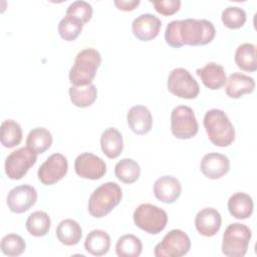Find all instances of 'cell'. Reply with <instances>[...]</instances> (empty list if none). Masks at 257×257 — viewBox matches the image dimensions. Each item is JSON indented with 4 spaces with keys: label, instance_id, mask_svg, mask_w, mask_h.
<instances>
[{
    "label": "cell",
    "instance_id": "cell-1",
    "mask_svg": "<svg viewBox=\"0 0 257 257\" xmlns=\"http://www.w3.org/2000/svg\"><path fill=\"white\" fill-rule=\"evenodd\" d=\"M215 34L216 29L211 21L188 18L171 21L165 31V40L174 48L184 45L200 46L210 43Z\"/></svg>",
    "mask_w": 257,
    "mask_h": 257
},
{
    "label": "cell",
    "instance_id": "cell-2",
    "mask_svg": "<svg viewBox=\"0 0 257 257\" xmlns=\"http://www.w3.org/2000/svg\"><path fill=\"white\" fill-rule=\"evenodd\" d=\"M204 127L210 142L217 147H228L235 140V128L224 110L212 108L205 113Z\"/></svg>",
    "mask_w": 257,
    "mask_h": 257
},
{
    "label": "cell",
    "instance_id": "cell-3",
    "mask_svg": "<svg viewBox=\"0 0 257 257\" xmlns=\"http://www.w3.org/2000/svg\"><path fill=\"white\" fill-rule=\"evenodd\" d=\"M100 63L101 55L96 49L85 48L80 50L69 70V81L76 86L91 84Z\"/></svg>",
    "mask_w": 257,
    "mask_h": 257
},
{
    "label": "cell",
    "instance_id": "cell-4",
    "mask_svg": "<svg viewBox=\"0 0 257 257\" xmlns=\"http://www.w3.org/2000/svg\"><path fill=\"white\" fill-rule=\"evenodd\" d=\"M122 198L120 187L114 182H107L97 187L88 199L87 209L94 218H101L115 208Z\"/></svg>",
    "mask_w": 257,
    "mask_h": 257
},
{
    "label": "cell",
    "instance_id": "cell-5",
    "mask_svg": "<svg viewBox=\"0 0 257 257\" xmlns=\"http://www.w3.org/2000/svg\"><path fill=\"white\" fill-rule=\"evenodd\" d=\"M251 230L241 223L230 224L224 234L222 242V252L228 257H243L247 253L251 240Z\"/></svg>",
    "mask_w": 257,
    "mask_h": 257
},
{
    "label": "cell",
    "instance_id": "cell-6",
    "mask_svg": "<svg viewBox=\"0 0 257 257\" xmlns=\"http://www.w3.org/2000/svg\"><path fill=\"white\" fill-rule=\"evenodd\" d=\"M133 219L137 227L152 235L161 233L168 223L166 211L153 204H141L135 210Z\"/></svg>",
    "mask_w": 257,
    "mask_h": 257
},
{
    "label": "cell",
    "instance_id": "cell-7",
    "mask_svg": "<svg viewBox=\"0 0 257 257\" xmlns=\"http://www.w3.org/2000/svg\"><path fill=\"white\" fill-rule=\"evenodd\" d=\"M199 124L194 110L187 105L176 106L171 113V132L180 140H189L197 135Z\"/></svg>",
    "mask_w": 257,
    "mask_h": 257
},
{
    "label": "cell",
    "instance_id": "cell-8",
    "mask_svg": "<svg viewBox=\"0 0 257 257\" xmlns=\"http://www.w3.org/2000/svg\"><path fill=\"white\" fill-rule=\"evenodd\" d=\"M167 86L171 93L186 99L196 98L200 92V86L197 80L189 70L183 67L175 68L170 72Z\"/></svg>",
    "mask_w": 257,
    "mask_h": 257
},
{
    "label": "cell",
    "instance_id": "cell-9",
    "mask_svg": "<svg viewBox=\"0 0 257 257\" xmlns=\"http://www.w3.org/2000/svg\"><path fill=\"white\" fill-rule=\"evenodd\" d=\"M190 249L191 240L189 236L180 229H173L155 246L154 254L157 257H181L186 255Z\"/></svg>",
    "mask_w": 257,
    "mask_h": 257
},
{
    "label": "cell",
    "instance_id": "cell-10",
    "mask_svg": "<svg viewBox=\"0 0 257 257\" xmlns=\"http://www.w3.org/2000/svg\"><path fill=\"white\" fill-rule=\"evenodd\" d=\"M36 161V153L28 147L19 148L7 156L4 164L5 173L11 180H20L35 165Z\"/></svg>",
    "mask_w": 257,
    "mask_h": 257
},
{
    "label": "cell",
    "instance_id": "cell-11",
    "mask_svg": "<svg viewBox=\"0 0 257 257\" xmlns=\"http://www.w3.org/2000/svg\"><path fill=\"white\" fill-rule=\"evenodd\" d=\"M68 171V162L65 156L59 153L52 154L39 167L37 177L45 186H51L59 182Z\"/></svg>",
    "mask_w": 257,
    "mask_h": 257
},
{
    "label": "cell",
    "instance_id": "cell-12",
    "mask_svg": "<svg viewBox=\"0 0 257 257\" xmlns=\"http://www.w3.org/2000/svg\"><path fill=\"white\" fill-rule=\"evenodd\" d=\"M77 176L88 180H99L106 173V165L102 159L92 153H82L74 161Z\"/></svg>",
    "mask_w": 257,
    "mask_h": 257
},
{
    "label": "cell",
    "instance_id": "cell-13",
    "mask_svg": "<svg viewBox=\"0 0 257 257\" xmlns=\"http://www.w3.org/2000/svg\"><path fill=\"white\" fill-rule=\"evenodd\" d=\"M37 201V192L30 185H21L11 189L7 195V206L11 212L21 214L29 210Z\"/></svg>",
    "mask_w": 257,
    "mask_h": 257
},
{
    "label": "cell",
    "instance_id": "cell-14",
    "mask_svg": "<svg viewBox=\"0 0 257 257\" xmlns=\"http://www.w3.org/2000/svg\"><path fill=\"white\" fill-rule=\"evenodd\" d=\"M161 27V19L151 13L141 14L132 23L133 34L141 41H150L156 38Z\"/></svg>",
    "mask_w": 257,
    "mask_h": 257
},
{
    "label": "cell",
    "instance_id": "cell-15",
    "mask_svg": "<svg viewBox=\"0 0 257 257\" xmlns=\"http://www.w3.org/2000/svg\"><path fill=\"white\" fill-rule=\"evenodd\" d=\"M200 169L205 177L212 180H217L229 172L230 161L228 157L223 154L209 153L202 158Z\"/></svg>",
    "mask_w": 257,
    "mask_h": 257
},
{
    "label": "cell",
    "instance_id": "cell-16",
    "mask_svg": "<svg viewBox=\"0 0 257 257\" xmlns=\"http://www.w3.org/2000/svg\"><path fill=\"white\" fill-rule=\"evenodd\" d=\"M181 193L182 185L180 181L173 176H163L154 184L155 197L165 204H173L179 199Z\"/></svg>",
    "mask_w": 257,
    "mask_h": 257
},
{
    "label": "cell",
    "instance_id": "cell-17",
    "mask_svg": "<svg viewBox=\"0 0 257 257\" xmlns=\"http://www.w3.org/2000/svg\"><path fill=\"white\" fill-rule=\"evenodd\" d=\"M221 215L214 208H204L199 211L195 217V227L197 231L205 237L216 235L221 228Z\"/></svg>",
    "mask_w": 257,
    "mask_h": 257
},
{
    "label": "cell",
    "instance_id": "cell-18",
    "mask_svg": "<svg viewBox=\"0 0 257 257\" xmlns=\"http://www.w3.org/2000/svg\"><path fill=\"white\" fill-rule=\"evenodd\" d=\"M130 128L139 136L148 134L153 126V116L150 109L145 105L132 106L126 114Z\"/></svg>",
    "mask_w": 257,
    "mask_h": 257
},
{
    "label": "cell",
    "instance_id": "cell-19",
    "mask_svg": "<svg viewBox=\"0 0 257 257\" xmlns=\"http://www.w3.org/2000/svg\"><path fill=\"white\" fill-rule=\"evenodd\" d=\"M196 73L201 78L203 84L212 90L220 89L227 81L224 67L216 62L207 63L204 67L198 68Z\"/></svg>",
    "mask_w": 257,
    "mask_h": 257
},
{
    "label": "cell",
    "instance_id": "cell-20",
    "mask_svg": "<svg viewBox=\"0 0 257 257\" xmlns=\"http://www.w3.org/2000/svg\"><path fill=\"white\" fill-rule=\"evenodd\" d=\"M254 89V78L244 73L234 72L229 75L226 81V94L231 98H239L245 93H252Z\"/></svg>",
    "mask_w": 257,
    "mask_h": 257
},
{
    "label": "cell",
    "instance_id": "cell-21",
    "mask_svg": "<svg viewBox=\"0 0 257 257\" xmlns=\"http://www.w3.org/2000/svg\"><path fill=\"white\" fill-rule=\"evenodd\" d=\"M254 209V204L251 196L243 192L233 194L228 200V210L230 214L239 220L249 218Z\"/></svg>",
    "mask_w": 257,
    "mask_h": 257
},
{
    "label": "cell",
    "instance_id": "cell-22",
    "mask_svg": "<svg viewBox=\"0 0 257 257\" xmlns=\"http://www.w3.org/2000/svg\"><path fill=\"white\" fill-rule=\"evenodd\" d=\"M100 147L102 153L108 159L117 158L123 149L122 136L115 127L106 128L100 137Z\"/></svg>",
    "mask_w": 257,
    "mask_h": 257
},
{
    "label": "cell",
    "instance_id": "cell-23",
    "mask_svg": "<svg viewBox=\"0 0 257 257\" xmlns=\"http://www.w3.org/2000/svg\"><path fill=\"white\" fill-rule=\"evenodd\" d=\"M82 236L80 225L72 220H62L56 228V237L58 241L65 246H73L79 243Z\"/></svg>",
    "mask_w": 257,
    "mask_h": 257
},
{
    "label": "cell",
    "instance_id": "cell-24",
    "mask_svg": "<svg viewBox=\"0 0 257 257\" xmlns=\"http://www.w3.org/2000/svg\"><path fill=\"white\" fill-rule=\"evenodd\" d=\"M110 247V237L103 230L90 231L84 241L85 250L93 256L105 255Z\"/></svg>",
    "mask_w": 257,
    "mask_h": 257
},
{
    "label": "cell",
    "instance_id": "cell-25",
    "mask_svg": "<svg viewBox=\"0 0 257 257\" xmlns=\"http://www.w3.org/2000/svg\"><path fill=\"white\" fill-rule=\"evenodd\" d=\"M235 62L240 69L254 72L257 69L256 46L248 42L239 45L235 51Z\"/></svg>",
    "mask_w": 257,
    "mask_h": 257
},
{
    "label": "cell",
    "instance_id": "cell-26",
    "mask_svg": "<svg viewBox=\"0 0 257 257\" xmlns=\"http://www.w3.org/2000/svg\"><path fill=\"white\" fill-rule=\"evenodd\" d=\"M68 93L72 104L82 108L90 106L97 97V89L92 83L83 86L71 85Z\"/></svg>",
    "mask_w": 257,
    "mask_h": 257
},
{
    "label": "cell",
    "instance_id": "cell-27",
    "mask_svg": "<svg viewBox=\"0 0 257 257\" xmlns=\"http://www.w3.org/2000/svg\"><path fill=\"white\" fill-rule=\"evenodd\" d=\"M52 135L45 127H35L26 138V147L36 154H43L52 145Z\"/></svg>",
    "mask_w": 257,
    "mask_h": 257
},
{
    "label": "cell",
    "instance_id": "cell-28",
    "mask_svg": "<svg viewBox=\"0 0 257 257\" xmlns=\"http://www.w3.org/2000/svg\"><path fill=\"white\" fill-rule=\"evenodd\" d=\"M115 177L124 184H133L141 176V167L133 159L124 158L116 163L114 167Z\"/></svg>",
    "mask_w": 257,
    "mask_h": 257
},
{
    "label": "cell",
    "instance_id": "cell-29",
    "mask_svg": "<svg viewBox=\"0 0 257 257\" xmlns=\"http://www.w3.org/2000/svg\"><path fill=\"white\" fill-rule=\"evenodd\" d=\"M51 220L46 212L35 211L26 220L25 227L28 233L34 237L45 236L50 229Z\"/></svg>",
    "mask_w": 257,
    "mask_h": 257
},
{
    "label": "cell",
    "instance_id": "cell-30",
    "mask_svg": "<svg viewBox=\"0 0 257 257\" xmlns=\"http://www.w3.org/2000/svg\"><path fill=\"white\" fill-rule=\"evenodd\" d=\"M143 251L140 238L133 234L122 235L115 244V253L118 257H138Z\"/></svg>",
    "mask_w": 257,
    "mask_h": 257
},
{
    "label": "cell",
    "instance_id": "cell-31",
    "mask_svg": "<svg viewBox=\"0 0 257 257\" xmlns=\"http://www.w3.org/2000/svg\"><path fill=\"white\" fill-rule=\"evenodd\" d=\"M1 144L3 147L11 149L22 141V128L18 122L13 119H6L1 123Z\"/></svg>",
    "mask_w": 257,
    "mask_h": 257
},
{
    "label": "cell",
    "instance_id": "cell-32",
    "mask_svg": "<svg viewBox=\"0 0 257 257\" xmlns=\"http://www.w3.org/2000/svg\"><path fill=\"white\" fill-rule=\"evenodd\" d=\"M26 248L23 238L17 234L10 233L1 239V251L4 255L15 257L21 255Z\"/></svg>",
    "mask_w": 257,
    "mask_h": 257
},
{
    "label": "cell",
    "instance_id": "cell-33",
    "mask_svg": "<svg viewBox=\"0 0 257 257\" xmlns=\"http://www.w3.org/2000/svg\"><path fill=\"white\" fill-rule=\"evenodd\" d=\"M83 24L69 16H64L58 23V33L65 41H73L80 34Z\"/></svg>",
    "mask_w": 257,
    "mask_h": 257
},
{
    "label": "cell",
    "instance_id": "cell-34",
    "mask_svg": "<svg viewBox=\"0 0 257 257\" xmlns=\"http://www.w3.org/2000/svg\"><path fill=\"white\" fill-rule=\"evenodd\" d=\"M246 12L238 6H229L222 12L221 19L223 24L230 29L241 28L246 22Z\"/></svg>",
    "mask_w": 257,
    "mask_h": 257
},
{
    "label": "cell",
    "instance_id": "cell-35",
    "mask_svg": "<svg viewBox=\"0 0 257 257\" xmlns=\"http://www.w3.org/2000/svg\"><path fill=\"white\" fill-rule=\"evenodd\" d=\"M92 6L86 1H74L66 9L65 15L77 19L83 25L92 17Z\"/></svg>",
    "mask_w": 257,
    "mask_h": 257
},
{
    "label": "cell",
    "instance_id": "cell-36",
    "mask_svg": "<svg viewBox=\"0 0 257 257\" xmlns=\"http://www.w3.org/2000/svg\"><path fill=\"white\" fill-rule=\"evenodd\" d=\"M156 11L162 15L170 16L175 14L179 11L181 7V1L180 0H151L150 1Z\"/></svg>",
    "mask_w": 257,
    "mask_h": 257
},
{
    "label": "cell",
    "instance_id": "cell-37",
    "mask_svg": "<svg viewBox=\"0 0 257 257\" xmlns=\"http://www.w3.org/2000/svg\"><path fill=\"white\" fill-rule=\"evenodd\" d=\"M141 3L140 0H115L113 4L117 7V9L121 11H133L136 9L139 4Z\"/></svg>",
    "mask_w": 257,
    "mask_h": 257
}]
</instances>
